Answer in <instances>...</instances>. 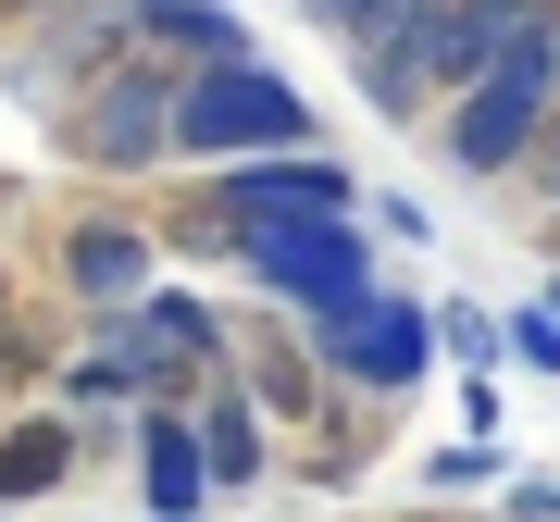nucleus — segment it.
Returning a JSON list of instances; mask_svg holds the SVG:
<instances>
[{"label": "nucleus", "mask_w": 560, "mask_h": 522, "mask_svg": "<svg viewBox=\"0 0 560 522\" xmlns=\"http://www.w3.org/2000/svg\"><path fill=\"white\" fill-rule=\"evenodd\" d=\"M548 124H560V0H536V13L511 25V50L486 62L460 100H436V162L474 175V187H511L523 162L548 150Z\"/></svg>", "instance_id": "nucleus-1"}, {"label": "nucleus", "mask_w": 560, "mask_h": 522, "mask_svg": "<svg viewBox=\"0 0 560 522\" xmlns=\"http://www.w3.org/2000/svg\"><path fill=\"white\" fill-rule=\"evenodd\" d=\"M200 373H224V323L200 286H150L125 311H88V348H75V399L88 411H150V399H200Z\"/></svg>", "instance_id": "nucleus-2"}, {"label": "nucleus", "mask_w": 560, "mask_h": 522, "mask_svg": "<svg viewBox=\"0 0 560 522\" xmlns=\"http://www.w3.org/2000/svg\"><path fill=\"white\" fill-rule=\"evenodd\" d=\"M324 124H312V100L275 75L261 50H237V62H187L175 75V162L187 175H224V162H275V150H312Z\"/></svg>", "instance_id": "nucleus-3"}, {"label": "nucleus", "mask_w": 560, "mask_h": 522, "mask_svg": "<svg viewBox=\"0 0 560 522\" xmlns=\"http://www.w3.org/2000/svg\"><path fill=\"white\" fill-rule=\"evenodd\" d=\"M175 75L187 62H162V50H113L101 75L50 112V150L75 162V175H162V162H175Z\"/></svg>", "instance_id": "nucleus-4"}, {"label": "nucleus", "mask_w": 560, "mask_h": 522, "mask_svg": "<svg viewBox=\"0 0 560 522\" xmlns=\"http://www.w3.org/2000/svg\"><path fill=\"white\" fill-rule=\"evenodd\" d=\"M300 212H361V175L337 150H275V162H224V175L200 187V212L162 224V249H200V261H237L249 237H275V224Z\"/></svg>", "instance_id": "nucleus-5"}, {"label": "nucleus", "mask_w": 560, "mask_h": 522, "mask_svg": "<svg viewBox=\"0 0 560 522\" xmlns=\"http://www.w3.org/2000/svg\"><path fill=\"white\" fill-rule=\"evenodd\" d=\"M237 274H249L275 311L324 323V311L374 299V237H361V212H300V224H275V237H249Z\"/></svg>", "instance_id": "nucleus-6"}, {"label": "nucleus", "mask_w": 560, "mask_h": 522, "mask_svg": "<svg viewBox=\"0 0 560 522\" xmlns=\"http://www.w3.org/2000/svg\"><path fill=\"white\" fill-rule=\"evenodd\" d=\"M312 336V361L324 373H349V385H374V399H399V385H423L436 373V311L423 299H349V311H324V323H300Z\"/></svg>", "instance_id": "nucleus-7"}, {"label": "nucleus", "mask_w": 560, "mask_h": 522, "mask_svg": "<svg viewBox=\"0 0 560 522\" xmlns=\"http://www.w3.org/2000/svg\"><path fill=\"white\" fill-rule=\"evenodd\" d=\"M62 286H75L88 311L150 299V286H162V224H138V212H88V224H62Z\"/></svg>", "instance_id": "nucleus-8"}, {"label": "nucleus", "mask_w": 560, "mask_h": 522, "mask_svg": "<svg viewBox=\"0 0 560 522\" xmlns=\"http://www.w3.org/2000/svg\"><path fill=\"white\" fill-rule=\"evenodd\" d=\"M523 13H536V0H436V13H423V100H460V87L511 50Z\"/></svg>", "instance_id": "nucleus-9"}, {"label": "nucleus", "mask_w": 560, "mask_h": 522, "mask_svg": "<svg viewBox=\"0 0 560 522\" xmlns=\"http://www.w3.org/2000/svg\"><path fill=\"white\" fill-rule=\"evenodd\" d=\"M187 423H200V473H212V498H249L261 461H275V436H261V399H249L237 373H200Z\"/></svg>", "instance_id": "nucleus-10"}, {"label": "nucleus", "mask_w": 560, "mask_h": 522, "mask_svg": "<svg viewBox=\"0 0 560 522\" xmlns=\"http://www.w3.org/2000/svg\"><path fill=\"white\" fill-rule=\"evenodd\" d=\"M224 373H237L275 423H312L324 411V361H312L300 323H249V336H224Z\"/></svg>", "instance_id": "nucleus-11"}, {"label": "nucleus", "mask_w": 560, "mask_h": 522, "mask_svg": "<svg viewBox=\"0 0 560 522\" xmlns=\"http://www.w3.org/2000/svg\"><path fill=\"white\" fill-rule=\"evenodd\" d=\"M138 485H150V522H200V510H212V473H200V423H187V399H150V411H138Z\"/></svg>", "instance_id": "nucleus-12"}, {"label": "nucleus", "mask_w": 560, "mask_h": 522, "mask_svg": "<svg viewBox=\"0 0 560 522\" xmlns=\"http://www.w3.org/2000/svg\"><path fill=\"white\" fill-rule=\"evenodd\" d=\"M88 461V423H62V411H25L13 436H0V510H25V498H50L62 473Z\"/></svg>", "instance_id": "nucleus-13"}, {"label": "nucleus", "mask_w": 560, "mask_h": 522, "mask_svg": "<svg viewBox=\"0 0 560 522\" xmlns=\"http://www.w3.org/2000/svg\"><path fill=\"white\" fill-rule=\"evenodd\" d=\"M300 13H312L337 50H374V38H399V25H423L436 0H300Z\"/></svg>", "instance_id": "nucleus-14"}, {"label": "nucleus", "mask_w": 560, "mask_h": 522, "mask_svg": "<svg viewBox=\"0 0 560 522\" xmlns=\"http://www.w3.org/2000/svg\"><path fill=\"white\" fill-rule=\"evenodd\" d=\"M499 348H511L523 373H560V311H548V299H523V311L499 323Z\"/></svg>", "instance_id": "nucleus-15"}, {"label": "nucleus", "mask_w": 560, "mask_h": 522, "mask_svg": "<svg viewBox=\"0 0 560 522\" xmlns=\"http://www.w3.org/2000/svg\"><path fill=\"white\" fill-rule=\"evenodd\" d=\"M436 348H460V361H486V348H499V323H486L474 299H436Z\"/></svg>", "instance_id": "nucleus-16"}, {"label": "nucleus", "mask_w": 560, "mask_h": 522, "mask_svg": "<svg viewBox=\"0 0 560 522\" xmlns=\"http://www.w3.org/2000/svg\"><path fill=\"white\" fill-rule=\"evenodd\" d=\"M511 522H560V485H511Z\"/></svg>", "instance_id": "nucleus-17"}, {"label": "nucleus", "mask_w": 560, "mask_h": 522, "mask_svg": "<svg viewBox=\"0 0 560 522\" xmlns=\"http://www.w3.org/2000/svg\"><path fill=\"white\" fill-rule=\"evenodd\" d=\"M0 13H50V0H0Z\"/></svg>", "instance_id": "nucleus-18"}, {"label": "nucleus", "mask_w": 560, "mask_h": 522, "mask_svg": "<svg viewBox=\"0 0 560 522\" xmlns=\"http://www.w3.org/2000/svg\"><path fill=\"white\" fill-rule=\"evenodd\" d=\"M0 323H13V274H0Z\"/></svg>", "instance_id": "nucleus-19"}, {"label": "nucleus", "mask_w": 560, "mask_h": 522, "mask_svg": "<svg viewBox=\"0 0 560 522\" xmlns=\"http://www.w3.org/2000/svg\"><path fill=\"white\" fill-rule=\"evenodd\" d=\"M548 311H560V274H548Z\"/></svg>", "instance_id": "nucleus-20"}]
</instances>
